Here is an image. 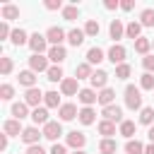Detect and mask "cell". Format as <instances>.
<instances>
[{"mask_svg": "<svg viewBox=\"0 0 154 154\" xmlns=\"http://www.w3.org/2000/svg\"><path fill=\"white\" fill-rule=\"evenodd\" d=\"M51 154H67V149H65V144H58V142H55V144L51 147Z\"/></svg>", "mask_w": 154, "mask_h": 154, "instance_id": "7dc6e473", "label": "cell"}, {"mask_svg": "<svg viewBox=\"0 0 154 154\" xmlns=\"http://www.w3.org/2000/svg\"><path fill=\"white\" fill-rule=\"evenodd\" d=\"M130 72H132V70H130V65H128V63H123V65H118V67H116V77H118V79H128V77H130Z\"/></svg>", "mask_w": 154, "mask_h": 154, "instance_id": "ab89813d", "label": "cell"}, {"mask_svg": "<svg viewBox=\"0 0 154 154\" xmlns=\"http://www.w3.org/2000/svg\"><path fill=\"white\" fill-rule=\"evenodd\" d=\"M10 41H12L14 46H24V43H29V36H26V31H24V29H12Z\"/></svg>", "mask_w": 154, "mask_h": 154, "instance_id": "484cf974", "label": "cell"}, {"mask_svg": "<svg viewBox=\"0 0 154 154\" xmlns=\"http://www.w3.org/2000/svg\"><path fill=\"white\" fill-rule=\"evenodd\" d=\"M12 116H14L17 120L26 118V116H29V106H26L24 101H17V103H12Z\"/></svg>", "mask_w": 154, "mask_h": 154, "instance_id": "83f0119b", "label": "cell"}, {"mask_svg": "<svg viewBox=\"0 0 154 154\" xmlns=\"http://www.w3.org/2000/svg\"><path fill=\"white\" fill-rule=\"evenodd\" d=\"M7 36H12V31H10L7 22H2V24H0V38H7Z\"/></svg>", "mask_w": 154, "mask_h": 154, "instance_id": "bcb514c9", "label": "cell"}, {"mask_svg": "<svg viewBox=\"0 0 154 154\" xmlns=\"http://www.w3.org/2000/svg\"><path fill=\"white\" fill-rule=\"evenodd\" d=\"M149 48H152V41H149V38H144V36H140V38L135 41V51H137V53H142V55H147V53H149Z\"/></svg>", "mask_w": 154, "mask_h": 154, "instance_id": "d6a6232c", "label": "cell"}, {"mask_svg": "<svg viewBox=\"0 0 154 154\" xmlns=\"http://www.w3.org/2000/svg\"><path fill=\"white\" fill-rule=\"evenodd\" d=\"M140 123L152 128V123H154V108H149V106H147V108H142V111H140Z\"/></svg>", "mask_w": 154, "mask_h": 154, "instance_id": "e575fe53", "label": "cell"}, {"mask_svg": "<svg viewBox=\"0 0 154 154\" xmlns=\"http://www.w3.org/2000/svg\"><path fill=\"white\" fill-rule=\"evenodd\" d=\"M79 79L77 77H65L63 82H60V91L65 94V96H75V94H79V84H77Z\"/></svg>", "mask_w": 154, "mask_h": 154, "instance_id": "52a82bcc", "label": "cell"}, {"mask_svg": "<svg viewBox=\"0 0 154 154\" xmlns=\"http://www.w3.org/2000/svg\"><path fill=\"white\" fill-rule=\"evenodd\" d=\"M108 34H111V38H113V41L123 38V34H125L123 22H120V19H113V22H111V26H108Z\"/></svg>", "mask_w": 154, "mask_h": 154, "instance_id": "ffe728a7", "label": "cell"}, {"mask_svg": "<svg viewBox=\"0 0 154 154\" xmlns=\"http://www.w3.org/2000/svg\"><path fill=\"white\" fill-rule=\"evenodd\" d=\"M101 116H103V120H111V123H123V108L120 106H106L103 111H101Z\"/></svg>", "mask_w": 154, "mask_h": 154, "instance_id": "ba28073f", "label": "cell"}, {"mask_svg": "<svg viewBox=\"0 0 154 154\" xmlns=\"http://www.w3.org/2000/svg\"><path fill=\"white\" fill-rule=\"evenodd\" d=\"M2 130H5V135H10V137H22V132H24V128H22V123H19L17 118H10V120H5Z\"/></svg>", "mask_w": 154, "mask_h": 154, "instance_id": "30bf717a", "label": "cell"}, {"mask_svg": "<svg viewBox=\"0 0 154 154\" xmlns=\"http://www.w3.org/2000/svg\"><path fill=\"white\" fill-rule=\"evenodd\" d=\"M152 46H154V41H152Z\"/></svg>", "mask_w": 154, "mask_h": 154, "instance_id": "9f6ffc18", "label": "cell"}, {"mask_svg": "<svg viewBox=\"0 0 154 154\" xmlns=\"http://www.w3.org/2000/svg\"><path fill=\"white\" fill-rule=\"evenodd\" d=\"M58 116H60V120H75V118L79 116V111H77L75 103H63V106L58 108Z\"/></svg>", "mask_w": 154, "mask_h": 154, "instance_id": "4fadbf2b", "label": "cell"}, {"mask_svg": "<svg viewBox=\"0 0 154 154\" xmlns=\"http://www.w3.org/2000/svg\"><path fill=\"white\" fill-rule=\"evenodd\" d=\"M72 154H87V152H84V149H75Z\"/></svg>", "mask_w": 154, "mask_h": 154, "instance_id": "11a10c76", "label": "cell"}, {"mask_svg": "<svg viewBox=\"0 0 154 154\" xmlns=\"http://www.w3.org/2000/svg\"><path fill=\"white\" fill-rule=\"evenodd\" d=\"M79 17V7H75V5H67V7H63V19H67V22H75Z\"/></svg>", "mask_w": 154, "mask_h": 154, "instance_id": "8d00e7d4", "label": "cell"}, {"mask_svg": "<svg viewBox=\"0 0 154 154\" xmlns=\"http://www.w3.org/2000/svg\"><path fill=\"white\" fill-rule=\"evenodd\" d=\"M19 84L26 87V89L36 87V72H31V70H22V72H19Z\"/></svg>", "mask_w": 154, "mask_h": 154, "instance_id": "ac0fdd59", "label": "cell"}, {"mask_svg": "<svg viewBox=\"0 0 154 154\" xmlns=\"http://www.w3.org/2000/svg\"><path fill=\"white\" fill-rule=\"evenodd\" d=\"M125 154H144L142 142H137V140H128V144H125Z\"/></svg>", "mask_w": 154, "mask_h": 154, "instance_id": "d590c367", "label": "cell"}, {"mask_svg": "<svg viewBox=\"0 0 154 154\" xmlns=\"http://www.w3.org/2000/svg\"><path fill=\"white\" fill-rule=\"evenodd\" d=\"M144 154H154V144H147L144 147Z\"/></svg>", "mask_w": 154, "mask_h": 154, "instance_id": "f5cc1de1", "label": "cell"}, {"mask_svg": "<svg viewBox=\"0 0 154 154\" xmlns=\"http://www.w3.org/2000/svg\"><path fill=\"white\" fill-rule=\"evenodd\" d=\"M48 55H31L29 58V70L31 72H48Z\"/></svg>", "mask_w": 154, "mask_h": 154, "instance_id": "5b68a950", "label": "cell"}, {"mask_svg": "<svg viewBox=\"0 0 154 154\" xmlns=\"http://www.w3.org/2000/svg\"><path fill=\"white\" fill-rule=\"evenodd\" d=\"M77 99H79V103H84V106H91V103H96V101H99V94H96L94 89H79Z\"/></svg>", "mask_w": 154, "mask_h": 154, "instance_id": "2e32d148", "label": "cell"}, {"mask_svg": "<svg viewBox=\"0 0 154 154\" xmlns=\"http://www.w3.org/2000/svg\"><path fill=\"white\" fill-rule=\"evenodd\" d=\"M142 67L152 75V72H154V55H144V58H142Z\"/></svg>", "mask_w": 154, "mask_h": 154, "instance_id": "ee69618b", "label": "cell"}, {"mask_svg": "<svg viewBox=\"0 0 154 154\" xmlns=\"http://www.w3.org/2000/svg\"><path fill=\"white\" fill-rule=\"evenodd\" d=\"M120 135L128 137V140H132V135H135V123H132V120H123V123H120Z\"/></svg>", "mask_w": 154, "mask_h": 154, "instance_id": "74e56055", "label": "cell"}, {"mask_svg": "<svg viewBox=\"0 0 154 154\" xmlns=\"http://www.w3.org/2000/svg\"><path fill=\"white\" fill-rule=\"evenodd\" d=\"M140 34H142V24H140V22H130V24L125 26V36H128V38L137 41V38H140Z\"/></svg>", "mask_w": 154, "mask_h": 154, "instance_id": "d4e9b609", "label": "cell"}, {"mask_svg": "<svg viewBox=\"0 0 154 154\" xmlns=\"http://www.w3.org/2000/svg\"><path fill=\"white\" fill-rule=\"evenodd\" d=\"M113 99H116V91L111 89V87H106V89H101L99 91V103L106 108V106H113Z\"/></svg>", "mask_w": 154, "mask_h": 154, "instance_id": "44dd1931", "label": "cell"}, {"mask_svg": "<svg viewBox=\"0 0 154 154\" xmlns=\"http://www.w3.org/2000/svg\"><path fill=\"white\" fill-rule=\"evenodd\" d=\"M46 75H48V79H51V82H63V79H65V77H63V67H60V65H51Z\"/></svg>", "mask_w": 154, "mask_h": 154, "instance_id": "836d02e7", "label": "cell"}, {"mask_svg": "<svg viewBox=\"0 0 154 154\" xmlns=\"http://www.w3.org/2000/svg\"><path fill=\"white\" fill-rule=\"evenodd\" d=\"M43 91L38 89V87H31V89H26V94H24V103L26 106H34V108H38V103L43 101Z\"/></svg>", "mask_w": 154, "mask_h": 154, "instance_id": "8992f818", "label": "cell"}, {"mask_svg": "<svg viewBox=\"0 0 154 154\" xmlns=\"http://www.w3.org/2000/svg\"><path fill=\"white\" fill-rule=\"evenodd\" d=\"M140 24L142 26H154V10L152 7H147V10L140 12Z\"/></svg>", "mask_w": 154, "mask_h": 154, "instance_id": "1f68e13d", "label": "cell"}, {"mask_svg": "<svg viewBox=\"0 0 154 154\" xmlns=\"http://www.w3.org/2000/svg\"><path fill=\"white\" fill-rule=\"evenodd\" d=\"M99 132L103 135V140L111 137V135H116V123H111V120H101V123H99Z\"/></svg>", "mask_w": 154, "mask_h": 154, "instance_id": "4dcf8cb0", "label": "cell"}, {"mask_svg": "<svg viewBox=\"0 0 154 154\" xmlns=\"http://www.w3.org/2000/svg\"><path fill=\"white\" fill-rule=\"evenodd\" d=\"M43 5H46V10H63V2L60 0H46Z\"/></svg>", "mask_w": 154, "mask_h": 154, "instance_id": "f6af8a7d", "label": "cell"}, {"mask_svg": "<svg viewBox=\"0 0 154 154\" xmlns=\"http://www.w3.org/2000/svg\"><path fill=\"white\" fill-rule=\"evenodd\" d=\"M0 12H2V19H5V22H12V19L19 17V7H17V5H2Z\"/></svg>", "mask_w": 154, "mask_h": 154, "instance_id": "cb8c5ba5", "label": "cell"}, {"mask_svg": "<svg viewBox=\"0 0 154 154\" xmlns=\"http://www.w3.org/2000/svg\"><path fill=\"white\" fill-rule=\"evenodd\" d=\"M43 103H46V108H60L63 103H60V96H58V91H46V96H43Z\"/></svg>", "mask_w": 154, "mask_h": 154, "instance_id": "4316f807", "label": "cell"}, {"mask_svg": "<svg viewBox=\"0 0 154 154\" xmlns=\"http://www.w3.org/2000/svg\"><path fill=\"white\" fill-rule=\"evenodd\" d=\"M116 149H118V144H116V140H111V137H106V140L99 142V152H101V154H116Z\"/></svg>", "mask_w": 154, "mask_h": 154, "instance_id": "f1b7e54d", "label": "cell"}, {"mask_svg": "<svg viewBox=\"0 0 154 154\" xmlns=\"http://www.w3.org/2000/svg\"><path fill=\"white\" fill-rule=\"evenodd\" d=\"M46 38H48V43H53V46H60V43L67 38V34H65L60 26H51V29L46 31Z\"/></svg>", "mask_w": 154, "mask_h": 154, "instance_id": "8fae6325", "label": "cell"}, {"mask_svg": "<svg viewBox=\"0 0 154 154\" xmlns=\"http://www.w3.org/2000/svg\"><path fill=\"white\" fill-rule=\"evenodd\" d=\"M99 31H101V26H99L96 19H89V22L84 24V34H87V36H99Z\"/></svg>", "mask_w": 154, "mask_h": 154, "instance_id": "f35d334b", "label": "cell"}, {"mask_svg": "<svg viewBox=\"0 0 154 154\" xmlns=\"http://www.w3.org/2000/svg\"><path fill=\"white\" fill-rule=\"evenodd\" d=\"M46 46H48V38L43 36V34H31L29 36V48L34 51V55H43V51H46Z\"/></svg>", "mask_w": 154, "mask_h": 154, "instance_id": "7a4b0ae2", "label": "cell"}, {"mask_svg": "<svg viewBox=\"0 0 154 154\" xmlns=\"http://www.w3.org/2000/svg\"><path fill=\"white\" fill-rule=\"evenodd\" d=\"M38 137H43V130H38L36 125H29V128H24V132H22V142L24 144H38Z\"/></svg>", "mask_w": 154, "mask_h": 154, "instance_id": "277c9868", "label": "cell"}, {"mask_svg": "<svg viewBox=\"0 0 154 154\" xmlns=\"http://www.w3.org/2000/svg\"><path fill=\"white\" fill-rule=\"evenodd\" d=\"M140 87H142V89H154V75L144 72V75H142V79H140Z\"/></svg>", "mask_w": 154, "mask_h": 154, "instance_id": "b9f144b4", "label": "cell"}, {"mask_svg": "<svg viewBox=\"0 0 154 154\" xmlns=\"http://www.w3.org/2000/svg\"><path fill=\"white\" fill-rule=\"evenodd\" d=\"M60 135H63V125H60V120H51V123L43 125V137H46V140H58Z\"/></svg>", "mask_w": 154, "mask_h": 154, "instance_id": "9c48e42d", "label": "cell"}, {"mask_svg": "<svg viewBox=\"0 0 154 154\" xmlns=\"http://www.w3.org/2000/svg\"><path fill=\"white\" fill-rule=\"evenodd\" d=\"M91 87L94 89H106V82H108V72L106 70H96L94 75H91Z\"/></svg>", "mask_w": 154, "mask_h": 154, "instance_id": "9a60e30c", "label": "cell"}, {"mask_svg": "<svg viewBox=\"0 0 154 154\" xmlns=\"http://www.w3.org/2000/svg\"><path fill=\"white\" fill-rule=\"evenodd\" d=\"M103 7H106V10H116V7H120V2H118V0H106Z\"/></svg>", "mask_w": 154, "mask_h": 154, "instance_id": "681fc988", "label": "cell"}, {"mask_svg": "<svg viewBox=\"0 0 154 154\" xmlns=\"http://www.w3.org/2000/svg\"><path fill=\"white\" fill-rule=\"evenodd\" d=\"M125 106H128L130 111L142 108V94H140V89H137L135 84H128V87H125Z\"/></svg>", "mask_w": 154, "mask_h": 154, "instance_id": "6da1fadb", "label": "cell"}, {"mask_svg": "<svg viewBox=\"0 0 154 154\" xmlns=\"http://www.w3.org/2000/svg\"><path fill=\"white\" fill-rule=\"evenodd\" d=\"M147 135H149V140H152V144H154V125L149 128V132H147Z\"/></svg>", "mask_w": 154, "mask_h": 154, "instance_id": "db71d44e", "label": "cell"}, {"mask_svg": "<svg viewBox=\"0 0 154 154\" xmlns=\"http://www.w3.org/2000/svg\"><path fill=\"white\" fill-rule=\"evenodd\" d=\"M132 7H135V2H132V0H123V2H120V10H125V12H130Z\"/></svg>", "mask_w": 154, "mask_h": 154, "instance_id": "f907efd6", "label": "cell"}, {"mask_svg": "<svg viewBox=\"0 0 154 154\" xmlns=\"http://www.w3.org/2000/svg\"><path fill=\"white\" fill-rule=\"evenodd\" d=\"M77 118H79L82 125H91V123L96 120V113H94L91 106H84V108H79V116H77Z\"/></svg>", "mask_w": 154, "mask_h": 154, "instance_id": "d6986e66", "label": "cell"}, {"mask_svg": "<svg viewBox=\"0 0 154 154\" xmlns=\"http://www.w3.org/2000/svg\"><path fill=\"white\" fill-rule=\"evenodd\" d=\"M26 154H46V152L41 144H31V147H26Z\"/></svg>", "mask_w": 154, "mask_h": 154, "instance_id": "c3c4849f", "label": "cell"}, {"mask_svg": "<svg viewBox=\"0 0 154 154\" xmlns=\"http://www.w3.org/2000/svg\"><path fill=\"white\" fill-rule=\"evenodd\" d=\"M91 75H94V72H91V65H89V63H82V65L75 67V77H77V79H87V77L91 79Z\"/></svg>", "mask_w": 154, "mask_h": 154, "instance_id": "f546056e", "label": "cell"}, {"mask_svg": "<svg viewBox=\"0 0 154 154\" xmlns=\"http://www.w3.org/2000/svg\"><path fill=\"white\" fill-rule=\"evenodd\" d=\"M84 36H87L84 29H70V31H67V41H70V46H75V48L84 43Z\"/></svg>", "mask_w": 154, "mask_h": 154, "instance_id": "e0dca14e", "label": "cell"}, {"mask_svg": "<svg viewBox=\"0 0 154 154\" xmlns=\"http://www.w3.org/2000/svg\"><path fill=\"white\" fill-rule=\"evenodd\" d=\"M0 72H2V75H10V72H12V58H7V55L0 58Z\"/></svg>", "mask_w": 154, "mask_h": 154, "instance_id": "7bdbcfd3", "label": "cell"}, {"mask_svg": "<svg viewBox=\"0 0 154 154\" xmlns=\"http://www.w3.org/2000/svg\"><path fill=\"white\" fill-rule=\"evenodd\" d=\"M84 144H87V135H84V132H77V130L67 132V147H72V149H82Z\"/></svg>", "mask_w": 154, "mask_h": 154, "instance_id": "7c38bea8", "label": "cell"}, {"mask_svg": "<svg viewBox=\"0 0 154 154\" xmlns=\"http://www.w3.org/2000/svg\"><path fill=\"white\" fill-rule=\"evenodd\" d=\"M101 60H103V51H101L99 46H94V48L87 51V63H89V65H99Z\"/></svg>", "mask_w": 154, "mask_h": 154, "instance_id": "7402d4cb", "label": "cell"}, {"mask_svg": "<svg viewBox=\"0 0 154 154\" xmlns=\"http://www.w3.org/2000/svg\"><path fill=\"white\" fill-rule=\"evenodd\" d=\"M31 120H34L36 125L51 123V120H48V108H34V111H31Z\"/></svg>", "mask_w": 154, "mask_h": 154, "instance_id": "603a6c76", "label": "cell"}, {"mask_svg": "<svg viewBox=\"0 0 154 154\" xmlns=\"http://www.w3.org/2000/svg\"><path fill=\"white\" fill-rule=\"evenodd\" d=\"M106 55H108V60H111V63L118 67V65H123V63H125V55H128V51H125L120 43H113V46L108 48V53H106Z\"/></svg>", "mask_w": 154, "mask_h": 154, "instance_id": "3957f363", "label": "cell"}, {"mask_svg": "<svg viewBox=\"0 0 154 154\" xmlns=\"http://www.w3.org/2000/svg\"><path fill=\"white\" fill-rule=\"evenodd\" d=\"M12 96H14V87H12V84H2V87H0V99H2V101H10Z\"/></svg>", "mask_w": 154, "mask_h": 154, "instance_id": "60d3db41", "label": "cell"}, {"mask_svg": "<svg viewBox=\"0 0 154 154\" xmlns=\"http://www.w3.org/2000/svg\"><path fill=\"white\" fill-rule=\"evenodd\" d=\"M65 58H67V51H65L63 46H51V48H48V60H51V63L60 65Z\"/></svg>", "mask_w": 154, "mask_h": 154, "instance_id": "5bb4252c", "label": "cell"}, {"mask_svg": "<svg viewBox=\"0 0 154 154\" xmlns=\"http://www.w3.org/2000/svg\"><path fill=\"white\" fill-rule=\"evenodd\" d=\"M7 137H10V135H0V149H2V152L7 149Z\"/></svg>", "mask_w": 154, "mask_h": 154, "instance_id": "816d5d0a", "label": "cell"}]
</instances>
